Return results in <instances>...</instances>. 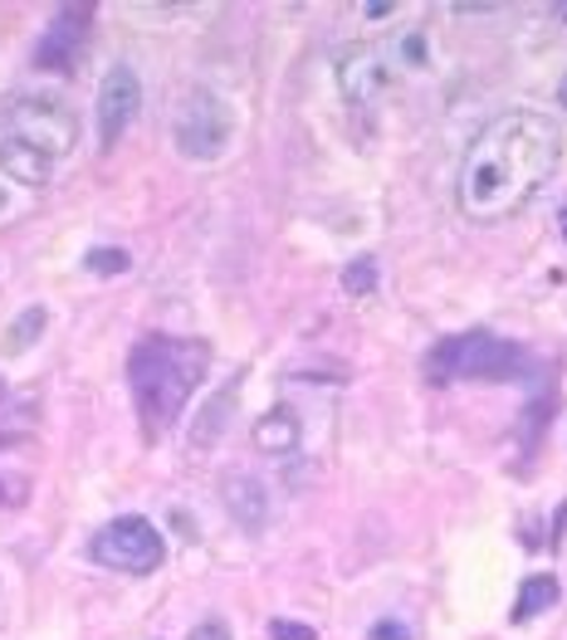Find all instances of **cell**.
Returning a JSON list of instances; mask_svg holds the SVG:
<instances>
[{"label":"cell","mask_w":567,"mask_h":640,"mask_svg":"<svg viewBox=\"0 0 567 640\" xmlns=\"http://www.w3.org/2000/svg\"><path fill=\"white\" fill-rule=\"evenodd\" d=\"M221 504H225V513H231L245 533H265V523H269V489L259 484L255 474H240V470L225 474Z\"/></svg>","instance_id":"30bf717a"},{"label":"cell","mask_w":567,"mask_h":640,"mask_svg":"<svg viewBox=\"0 0 567 640\" xmlns=\"http://www.w3.org/2000/svg\"><path fill=\"white\" fill-rule=\"evenodd\" d=\"M367 640H411V631H406L402 621H377L372 626V636Z\"/></svg>","instance_id":"ffe728a7"},{"label":"cell","mask_w":567,"mask_h":640,"mask_svg":"<svg viewBox=\"0 0 567 640\" xmlns=\"http://www.w3.org/2000/svg\"><path fill=\"white\" fill-rule=\"evenodd\" d=\"M299 440H303V430H299V416H293V410L275 406L255 420V445L265 455H275V460H289V455L299 450Z\"/></svg>","instance_id":"7c38bea8"},{"label":"cell","mask_w":567,"mask_h":640,"mask_svg":"<svg viewBox=\"0 0 567 640\" xmlns=\"http://www.w3.org/2000/svg\"><path fill=\"white\" fill-rule=\"evenodd\" d=\"M235 392H240V376L235 382H225L221 392H215V402H211V416H201L196 420V430H191V445H215L221 440V430H225V420H231V410H235Z\"/></svg>","instance_id":"5bb4252c"},{"label":"cell","mask_w":567,"mask_h":640,"mask_svg":"<svg viewBox=\"0 0 567 640\" xmlns=\"http://www.w3.org/2000/svg\"><path fill=\"white\" fill-rule=\"evenodd\" d=\"M44 328H50V308H40V303L25 308V313L6 328V338H0V358H20L25 348H35L44 338Z\"/></svg>","instance_id":"4fadbf2b"},{"label":"cell","mask_w":567,"mask_h":640,"mask_svg":"<svg viewBox=\"0 0 567 640\" xmlns=\"http://www.w3.org/2000/svg\"><path fill=\"white\" fill-rule=\"evenodd\" d=\"M191 640H231V631H225V621H201Z\"/></svg>","instance_id":"44dd1931"},{"label":"cell","mask_w":567,"mask_h":640,"mask_svg":"<svg viewBox=\"0 0 567 640\" xmlns=\"http://www.w3.org/2000/svg\"><path fill=\"white\" fill-rule=\"evenodd\" d=\"M128 265H132L128 249H118V245H98V249H88V255H84L88 274H122Z\"/></svg>","instance_id":"e0dca14e"},{"label":"cell","mask_w":567,"mask_h":640,"mask_svg":"<svg viewBox=\"0 0 567 640\" xmlns=\"http://www.w3.org/2000/svg\"><path fill=\"white\" fill-rule=\"evenodd\" d=\"M142 113V78L132 64H113L98 84V142L113 147Z\"/></svg>","instance_id":"52a82bcc"},{"label":"cell","mask_w":567,"mask_h":640,"mask_svg":"<svg viewBox=\"0 0 567 640\" xmlns=\"http://www.w3.org/2000/svg\"><path fill=\"white\" fill-rule=\"evenodd\" d=\"M558 103H563V108H567V78H563V84H558Z\"/></svg>","instance_id":"cb8c5ba5"},{"label":"cell","mask_w":567,"mask_h":640,"mask_svg":"<svg viewBox=\"0 0 567 640\" xmlns=\"http://www.w3.org/2000/svg\"><path fill=\"white\" fill-rule=\"evenodd\" d=\"M426 376L430 382H518L528 376V358L524 348L494 333H460L430 348Z\"/></svg>","instance_id":"3957f363"},{"label":"cell","mask_w":567,"mask_h":640,"mask_svg":"<svg viewBox=\"0 0 567 640\" xmlns=\"http://www.w3.org/2000/svg\"><path fill=\"white\" fill-rule=\"evenodd\" d=\"M172 137H176L181 157H191V162H215L235 137L231 103H225L221 94H211V88H191V94L181 98L176 118H172Z\"/></svg>","instance_id":"5b68a950"},{"label":"cell","mask_w":567,"mask_h":640,"mask_svg":"<svg viewBox=\"0 0 567 640\" xmlns=\"http://www.w3.org/2000/svg\"><path fill=\"white\" fill-rule=\"evenodd\" d=\"M558 231H563V239H567V205L558 211Z\"/></svg>","instance_id":"603a6c76"},{"label":"cell","mask_w":567,"mask_h":640,"mask_svg":"<svg viewBox=\"0 0 567 640\" xmlns=\"http://www.w3.org/2000/svg\"><path fill=\"white\" fill-rule=\"evenodd\" d=\"M0 171L10 181H20V186H44L54 177V162L44 152H35V147H25L20 137L0 132Z\"/></svg>","instance_id":"8fae6325"},{"label":"cell","mask_w":567,"mask_h":640,"mask_svg":"<svg viewBox=\"0 0 567 640\" xmlns=\"http://www.w3.org/2000/svg\"><path fill=\"white\" fill-rule=\"evenodd\" d=\"M426 64V40L421 34H406L392 44V68H421Z\"/></svg>","instance_id":"ac0fdd59"},{"label":"cell","mask_w":567,"mask_h":640,"mask_svg":"<svg viewBox=\"0 0 567 640\" xmlns=\"http://www.w3.org/2000/svg\"><path fill=\"white\" fill-rule=\"evenodd\" d=\"M396 6H387V0H372V6H362V15H372V20H387Z\"/></svg>","instance_id":"7402d4cb"},{"label":"cell","mask_w":567,"mask_h":640,"mask_svg":"<svg viewBox=\"0 0 567 640\" xmlns=\"http://www.w3.org/2000/svg\"><path fill=\"white\" fill-rule=\"evenodd\" d=\"M392 74L396 68L382 54V44H353V50L338 54V88L353 103H372L377 94H387Z\"/></svg>","instance_id":"ba28073f"},{"label":"cell","mask_w":567,"mask_h":640,"mask_svg":"<svg viewBox=\"0 0 567 640\" xmlns=\"http://www.w3.org/2000/svg\"><path fill=\"white\" fill-rule=\"evenodd\" d=\"M88 553H94V563L113 567V573L147 577V573L162 567L167 543H162V533L142 519V513H128V519L104 523V529L94 533V543H88Z\"/></svg>","instance_id":"8992f818"},{"label":"cell","mask_w":567,"mask_h":640,"mask_svg":"<svg viewBox=\"0 0 567 640\" xmlns=\"http://www.w3.org/2000/svg\"><path fill=\"white\" fill-rule=\"evenodd\" d=\"M343 289L353 294V299H367V294L377 289V259H372V255L353 259V265L343 269Z\"/></svg>","instance_id":"2e32d148"},{"label":"cell","mask_w":567,"mask_h":640,"mask_svg":"<svg viewBox=\"0 0 567 640\" xmlns=\"http://www.w3.org/2000/svg\"><path fill=\"white\" fill-rule=\"evenodd\" d=\"M558 162H563L558 122L533 108H509L484 122L474 132V142L464 147L456 201L480 225L509 221L548 186Z\"/></svg>","instance_id":"6da1fadb"},{"label":"cell","mask_w":567,"mask_h":640,"mask_svg":"<svg viewBox=\"0 0 567 640\" xmlns=\"http://www.w3.org/2000/svg\"><path fill=\"white\" fill-rule=\"evenodd\" d=\"M269 636H275V640H319V631L303 626V621H275V626H269Z\"/></svg>","instance_id":"d6986e66"},{"label":"cell","mask_w":567,"mask_h":640,"mask_svg":"<svg viewBox=\"0 0 567 640\" xmlns=\"http://www.w3.org/2000/svg\"><path fill=\"white\" fill-rule=\"evenodd\" d=\"M211 348L196 338H142L128 358V386L147 430H172L196 386L206 382Z\"/></svg>","instance_id":"7a4b0ae2"},{"label":"cell","mask_w":567,"mask_h":640,"mask_svg":"<svg viewBox=\"0 0 567 640\" xmlns=\"http://www.w3.org/2000/svg\"><path fill=\"white\" fill-rule=\"evenodd\" d=\"M0 132L20 137L25 147H35V152H44L50 162H60V157H69L74 147H78L84 122H78V113L64 98L15 94V98L0 103Z\"/></svg>","instance_id":"277c9868"},{"label":"cell","mask_w":567,"mask_h":640,"mask_svg":"<svg viewBox=\"0 0 567 640\" xmlns=\"http://www.w3.org/2000/svg\"><path fill=\"white\" fill-rule=\"evenodd\" d=\"M553 601H558V577H548V573L528 577L524 587H518V601H514V621H533V616H538V611H548Z\"/></svg>","instance_id":"9a60e30c"},{"label":"cell","mask_w":567,"mask_h":640,"mask_svg":"<svg viewBox=\"0 0 567 640\" xmlns=\"http://www.w3.org/2000/svg\"><path fill=\"white\" fill-rule=\"evenodd\" d=\"M88 25H94V10L88 6H64L60 15L50 20V30H44V40L35 44V64L40 68H74V60L84 54L88 44Z\"/></svg>","instance_id":"9c48e42d"}]
</instances>
